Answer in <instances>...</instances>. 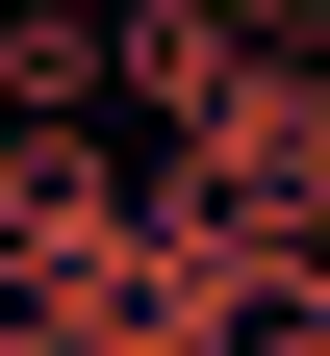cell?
<instances>
[{"label": "cell", "instance_id": "1", "mask_svg": "<svg viewBox=\"0 0 330 356\" xmlns=\"http://www.w3.org/2000/svg\"><path fill=\"white\" fill-rule=\"evenodd\" d=\"M127 51H102V0H0V127H102Z\"/></svg>", "mask_w": 330, "mask_h": 356}]
</instances>
